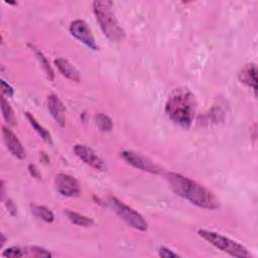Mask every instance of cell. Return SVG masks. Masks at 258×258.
<instances>
[{
	"label": "cell",
	"mask_w": 258,
	"mask_h": 258,
	"mask_svg": "<svg viewBox=\"0 0 258 258\" xmlns=\"http://www.w3.org/2000/svg\"><path fill=\"white\" fill-rule=\"evenodd\" d=\"M29 171H30L31 175H32L34 178H36V179H41V178H42L40 171L37 169V167H36L35 165H30V166H29Z\"/></svg>",
	"instance_id": "cell-25"
},
{
	"label": "cell",
	"mask_w": 258,
	"mask_h": 258,
	"mask_svg": "<svg viewBox=\"0 0 258 258\" xmlns=\"http://www.w3.org/2000/svg\"><path fill=\"white\" fill-rule=\"evenodd\" d=\"M35 53H36V55H37V57H38V59H39L41 65H42L44 71L46 72L47 77L49 78V80L53 81L54 78H55V74H54V71H53L52 67L50 66L49 61L47 60V58L45 57V55H44L40 50H37L36 48H35Z\"/></svg>",
	"instance_id": "cell-20"
},
{
	"label": "cell",
	"mask_w": 258,
	"mask_h": 258,
	"mask_svg": "<svg viewBox=\"0 0 258 258\" xmlns=\"http://www.w3.org/2000/svg\"><path fill=\"white\" fill-rule=\"evenodd\" d=\"M3 137L9 152L17 159L23 161L27 158V152L23 147V144L19 140V138L11 131L10 128L4 126L3 127Z\"/></svg>",
	"instance_id": "cell-10"
},
{
	"label": "cell",
	"mask_w": 258,
	"mask_h": 258,
	"mask_svg": "<svg viewBox=\"0 0 258 258\" xmlns=\"http://www.w3.org/2000/svg\"><path fill=\"white\" fill-rule=\"evenodd\" d=\"M32 209V213L39 219L44 220L45 222L48 223H52L55 220V215L54 213L47 208L46 206H42V205H32L31 206Z\"/></svg>",
	"instance_id": "cell-16"
},
{
	"label": "cell",
	"mask_w": 258,
	"mask_h": 258,
	"mask_svg": "<svg viewBox=\"0 0 258 258\" xmlns=\"http://www.w3.org/2000/svg\"><path fill=\"white\" fill-rule=\"evenodd\" d=\"M198 235L204 240H206L208 243L216 247L217 249L233 257H239V258L251 257V253L248 251V249L245 246L219 233L205 230V229H200L198 231Z\"/></svg>",
	"instance_id": "cell-4"
},
{
	"label": "cell",
	"mask_w": 258,
	"mask_h": 258,
	"mask_svg": "<svg viewBox=\"0 0 258 258\" xmlns=\"http://www.w3.org/2000/svg\"><path fill=\"white\" fill-rule=\"evenodd\" d=\"M168 181L171 189L191 204L206 210H217L219 201L216 196L204 186L177 173H170Z\"/></svg>",
	"instance_id": "cell-1"
},
{
	"label": "cell",
	"mask_w": 258,
	"mask_h": 258,
	"mask_svg": "<svg viewBox=\"0 0 258 258\" xmlns=\"http://www.w3.org/2000/svg\"><path fill=\"white\" fill-rule=\"evenodd\" d=\"M3 256L7 257V258H21V257H25L24 248L17 247V246L9 247V248H7L3 252Z\"/></svg>",
	"instance_id": "cell-21"
},
{
	"label": "cell",
	"mask_w": 258,
	"mask_h": 258,
	"mask_svg": "<svg viewBox=\"0 0 258 258\" xmlns=\"http://www.w3.org/2000/svg\"><path fill=\"white\" fill-rule=\"evenodd\" d=\"M55 186L57 191L65 197L76 198L81 194L79 182L74 177L67 174H58L55 178Z\"/></svg>",
	"instance_id": "cell-8"
},
{
	"label": "cell",
	"mask_w": 258,
	"mask_h": 258,
	"mask_svg": "<svg viewBox=\"0 0 258 258\" xmlns=\"http://www.w3.org/2000/svg\"><path fill=\"white\" fill-rule=\"evenodd\" d=\"M2 109H3V115L6 121L11 125L17 124V118L14 112V109L10 105L9 101L6 99L5 96H2Z\"/></svg>",
	"instance_id": "cell-19"
},
{
	"label": "cell",
	"mask_w": 258,
	"mask_h": 258,
	"mask_svg": "<svg viewBox=\"0 0 258 258\" xmlns=\"http://www.w3.org/2000/svg\"><path fill=\"white\" fill-rule=\"evenodd\" d=\"M113 7L112 2L106 0L93 3V11L104 36L111 42L119 43L125 39V31L116 19Z\"/></svg>",
	"instance_id": "cell-3"
},
{
	"label": "cell",
	"mask_w": 258,
	"mask_h": 258,
	"mask_svg": "<svg viewBox=\"0 0 258 258\" xmlns=\"http://www.w3.org/2000/svg\"><path fill=\"white\" fill-rule=\"evenodd\" d=\"M70 33L75 39H77L89 49L93 51L99 50L98 44L92 34V31L86 22L82 20H76L72 22L70 26Z\"/></svg>",
	"instance_id": "cell-7"
},
{
	"label": "cell",
	"mask_w": 258,
	"mask_h": 258,
	"mask_svg": "<svg viewBox=\"0 0 258 258\" xmlns=\"http://www.w3.org/2000/svg\"><path fill=\"white\" fill-rule=\"evenodd\" d=\"M159 255L161 257H165V258H173V257H181L178 253L174 252L172 249H169L167 247H162L159 250Z\"/></svg>",
	"instance_id": "cell-22"
},
{
	"label": "cell",
	"mask_w": 258,
	"mask_h": 258,
	"mask_svg": "<svg viewBox=\"0 0 258 258\" xmlns=\"http://www.w3.org/2000/svg\"><path fill=\"white\" fill-rule=\"evenodd\" d=\"M6 206H7V209H8L9 213L11 214V216H13V217L17 216L18 208H17V206H16V204H15V202L13 200L8 199V201L6 202Z\"/></svg>",
	"instance_id": "cell-23"
},
{
	"label": "cell",
	"mask_w": 258,
	"mask_h": 258,
	"mask_svg": "<svg viewBox=\"0 0 258 258\" xmlns=\"http://www.w3.org/2000/svg\"><path fill=\"white\" fill-rule=\"evenodd\" d=\"M108 204L113 209V211L118 215V217L121 218L127 225L143 232L149 229V223L142 214H140L132 207L125 205L117 198L109 197Z\"/></svg>",
	"instance_id": "cell-5"
},
{
	"label": "cell",
	"mask_w": 258,
	"mask_h": 258,
	"mask_svg": "<svg viewBox=\"0 0 258 258\" xmlns=\"http://www.w3.org/2000/svg\"><path fill=\"white\" fill-rule=\"evenodd\" d=\"M5 197H6V185H5V181L2 182V200L5 201Z\"/></svg>",
	"instance_id": "cell-26"
},
{
	"label": "cell",
	"mask_w": 258,
	"mask_h": 258,
	"mask_svg": "<svg viewBox=\"0 0 258 258\" xmlns=\"http://www.w3.org/2000/svg\"><path fill=\"white\" fill-rule=\"evenodd\" d=\"M95 123H96L97 127L99 128V131H101L103 133L111 132L113 129L112 119L104 113H98L95 116Z\"/></svg>",
	"instance_id": "cell-18"
},
{
	"label": "cell",
	"mask_w": 258,
	"mask_h": 258,
	"mask_svg": "<svg viewBox=\"0 0 258 258\" xmlns=\"http://www.w3.org/2000/svg\"><path fill=\"white\" fill-rule=\"evenodd\" d=\"M197 110L195 95L186 88L174 90L166 103V113L169 118L183 128H190Z\"/></svg>",
	"instance_id": "cell-2"
},
{
	"label": "cell",
	"mask_w": 258,
	"mask_h": 258,
	"mask_svg": "<svg viewBox=\"0 0 258 258\" xmlns=\"http://www.w3.org/2000/svg\"><path fill=\"white\" fill-rule=\"evenodd\" d=\"M2 88H3V93L8 95L9 97H13L15 94V90L13 89V87L8 84L5 80H2Z\"/></svg>",
	"instance_id": "cell-24"
},
{
	"label": "cell",
	"mask_w": 258,
	"mask_h": 258,
	"mask_svg": "<svg viewBox=\"0 0 258 258\" xmlns=\"http://www.w3.org/2000/svg\"><path fill=\"white\" fill-rule=\"evenodd\" d=\"M66 215L68 217V219L75 225L77 226H81V227H91L94 225V220L84 216L80 213L74 212V211H66Z\"/></svg>",
	"instance_id": "cell-15"
},
{
	"label": "cell",
	"mask_w": 258,
	"mask_h": 258,
	"mask_svg": "<svg viewBox=\"0 0 258 258\" xmlns=\"http://www.w3.org/2000/svg\"><path fill=\"white\" fill-rule=\"evenodd\" d=\"M55 65L57 66L60 73L63 76H65L67 79L74 82L81 81V76L79 71L68 60L64 58H58L55 60Z\"/></svg>",
	"instance_id": "cell-13"
},
{
	"label": "cell",
	"mask_w": 258,
	"mask_h": 258,
	"mask_svg": "<svg viewBox=\"0 0 258 258\" xmlns=\"http://www.w3.org/2000/svg\"><path fill=\"white\" fill-rule=\"evenodd\" d=\"M48 108L52 115V117L55 119V121L61 126H66V108L61 101V99L55 95L51 94L48 97Z\"/></svg>",
	"instance_id": "cell-11"
},
{
	"label": "cell",
	"mask_w": 258,
	"mask_h": 258,
	"mask_svg": "<svg viewBox=\"0 0 258 258\" xmlns=\"http://www.w3.org/2000/svg\"><path fill=\"white\" fill-rule=\"evenodd\" d=\"M74 154L86 165L97 170L105 171L106 165L104 161L90 148L84 145H76L74 147Z\"/></svg>",
	"instance_id": "cell-9"
},
{
	"label": "cell",
	"mask_w": 258,
	"mask_h": 258,
	"mask_svg": "<svg viewBox=\"0 0 258 258\" xmlns=\"http://www.w3.org/2000/svg\"><path fill=\"white\" fill-rule=\"evenodd\" d=\"M26 117H27L28 121L30 122V124L32 125V127L35 129V132L41 137V139L45 143H47L49 145H52L53 144V140H52V136L49 133V131H47V129L43 125H41L39 123V121L36 119V117L33 114H31L30 112L26 113Z\"/></svg>",
	"instance_id": "cell-14"
},
{
	"label": "cell",
	"mask_w": 258,
	"mask_h": 258,
	"mask_svg": "<svg viewBox=\"0 0 258 258\" xmlns=\"http://www.w3.org/2000/svg\"><path fill=\"white\" fill-rule=\"evenodd\" d=\"M25 257H36V258H48L52 257L53 254L46 248L40 246H30L24 248Z\"/></svg>",
	"instance_id": "cell-17"
},
{
	"label": "cell",
	"mask_w": 258,
	"mask_h": 258,
	"mask_svg": "<svg viewBox=\"0 0 258 258\" xmlns=\"http://www.w3.org/2000/svg\"><path fill=\"white\" fill-rule=\"evenodd\" d=\"M257 69L255 64H247L245 65L239 72L238 78L241 83L246 85L249 88H252L254 92L257 89V78H256Z\"/></svg>",
	"instance_id": "cell-12"
},
{
	"label": "cell",
	"mask_w": 258,
	"mask_h": 258,
	"mask_svg": "<svg viewBox=\"0 0 258 258\" xmlns=\"http://www.w3.org/2000/svg\"><path fill=\"white\" fill-rule=\"evenodd\" d=\"M6 243V237H5V234H3V243H2V245H4Z\"/></svg>",
	"instance_id": "cell-27"
},
{
	"label": "cell",
	"mask_w": 258,
	"mask_h": 258,
	"mask_svg": "<svg viewBox=\"0 0 258 258\" xmlns=\"http://www.w3.org/2000/svg\"><path fill=\"white\" fill-rule=\"evenodd\" d=\"M120 157L128 164L141 171L158 175L161 173V168L156 165L152 160L143 156L140 153L134 151H123L120 153Z\"/></svg>",
	"instance_id": "cell-6"
}]
</instances>
